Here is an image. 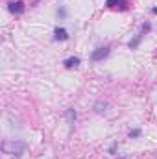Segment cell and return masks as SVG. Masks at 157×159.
<instances>
[{"label": "cell", "instance_id": "1", "mask_svg": "<svg viewBox=\"0 0 157 159\" xmlns=\"http://www.w3.org/2000/svg\"><path fill=\"white\" fill-rule=\"evenodd\" d=\"M2 150L6 154H13V156H20L24 152V143L22 141H4Z\"/></svg>", "mask_w": 157, "mask_h": 159}, {"label": "cell", "instance_id": "2", "mask_svg": "<svg viewBox=\"0 0 157 159\" xmlns=\"http://www.w3.org/2000/svg\"><path fill=\"white\" fill-rule=\"evenodd\" d=\"M107 56H109V46H102V48H96V50L92 52L91 59H92V61H102V59L107 57Z\"/></svg>", "mask_w": 157, "mask_h": 159}, {"label": "cell", "instance_id": "3", "mask_svg": "<svg viewBox=\"0 0 157 159\" xmlns=\"http://www.w3.org/2000/svg\"><path fill=\"white\" fill-rule=\"evenodd\" d=\"M7 6H9V11L11 13H22L24 11V4L22 2H9Z\"/></svg>", "mask_w": 157, "mask_h": 159}, {"label": "cell", "instance_id": "4", "mask_svg": "<svg viewBox=\"0 0 157 159\" xmlns=\"http://www.w3.org/2000/svg\"><path fill=\"white\" fill-rule=\"evenodd\" d=\"M54 35H56L57 41H67L69 39V34H67V30H63V28H57V30L54 32Z\"/></svg>", "mask_w": 157, "mask_h": 159}, {"label": "cell", "instance_id": "5", "mask_svg": "<svg viewBox=\"0 0 157 159\" xmlns=\"http://www.w3.org/2000/svg\"><path fill=\"white\" fill-rule=\"evenodd\" d=\"M67 69H72V67H78L79 65V57H69V59H65V63H63Z\"/></svg>", "mask_w": 157, "mask_h": 159}, {"label": "cell", "instance_id": "6", "mask_svg": "<svg viewBox=\"0 0 157 159\" xmlns=\"http://www.w3.org/2000/svg\"><path fill=\"white\" fill-rule=\"evenodd\" d=\"M124 4H126L124 0H107V2H105V6H107V7H117V6L124 7Z\"/></svg>", "mask_w": 157, "mask_h": 159}, {"label": "cell", "instance_id": "7", "mask_svg": "<svg viewBox=\"0 0 157 159\" xmlns=\"http://www.w3.org/2000/svg\"><path fill=\"white\" fill-rule=\"evenodd\" d=\"M74 120H76V111H74V109H67V122L72 126Z\"/></svg>", "mask_w": 157, "mask_h": 159}, {"label": "cell", "instance_id": "8", "mask_svg": "<svg viewBox=\"0 0 157 159\" xmlns=\"http://www.w3.org/2000/svg\"><path fill=\"white\" fill-rule=\"evenodd\" d=\"M141 39H142V35H137L135 39H131V41H129V48H137V46H139V43H141Z\"/></svg>", "mask_w": 157, "mask_h": 159}, {"label": "cell", "instance_id": "9", "mask_svg": "<svg viewBox=\"0 0 157 159\" xmlns=\"http://www.w3.org/2000/svg\"><path fill=\"white\" fill-rule=\"evenodd\" d=\"M94 107H96V111H98V113H102V111H105V107H107V104H105V102H104V104H102V102H98V104H96Z\"/></svg>", "mask_w": 157, "mask_h": 159}, {"label": "cell", "instance_id": "10", "mask_svg": "<svg viewBox=\"0 0 157 159\" xmlns=\"http://www.w3.org/2000/svg\"><path fill=\"white\" fill-rule=\"evenodd\" d=\"M150 28H152V26H150L148 22H146V24H142V34H144V32H150ZM142 34H141V35H142Z\"/></svg>", "mask_w": 157, "mask_h": 159}, {"label": "cell", "instance_id": "11", "mask_svg": "<svg viewBox=\"0 0 157 159\" xmlns=\"http://www.w3.org/2000/svg\"><path fill=\"white\" fill-rule=\"evenodd\" d=\"M141 135V129H133L131 133H129V137H139Z\"/></svg>", "mask_w": 157, "mask_h": 159}, {"label": "cell", "instance_id": "12", "mask_svg": "<svg viewBox=\"0 0 157 159\" xmlns=\"http://www.w3.org/2000/svg\"><path fill=\"white\" fill-rule=\"evenodd\" d=\"M154 13H155V15H157V7H154Z\"/></svg>", "mask_w": 157, "mask_h": 159}]
</instances>
